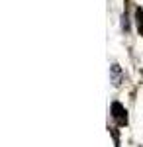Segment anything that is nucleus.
<instances>
[{
	"label": "nucleus",
	"instance_id": "f257e3e1",
	"mask_svg": "<svg viewBox=\"0 0 143 147\" xmlns=\"http://www.w3.org/2000/svg\"><path fill=\"white\" fill-rule=\"evenodd\" d=\"M112 118L120 125L127 124V112H125V108L121 106L120 102H112Z\"/></svg>",
	"mask_w": 143,
	"mask_h": 147
},
{
	"label": "nucleus",
	"instance_id": "f03ea898",
	"mask_svg": "<svg viewBox=\"0 0 143 147\" xmlns=\"http://www.w3.org/2000/svg\"><path fill=\"white\" fill-rule=\"evenodd\" d=\"M121 79H123V73H121L120 65H116V63H114V65L110 67V80L114 82V86H120Z\"/></svg>",
	"mask_w": 143,
	"mask_h": 147
},
{
	"label": "nucleus",
	"instance_id": "7ed1b4c3",
	"mask_svg": "<svg viewBox=\"0 0 143 147\" xmlns=\"http://www.w3.org/2000/svg\"><path fill=\"white\" fill-rule=\"evenodd\" d=\"M135 18H137V28H139V34L143 35V10L137 8L135 10Z\"/></svg>",
	"mask_w": 143,
	"mask_h": 147
}]
</instances>
